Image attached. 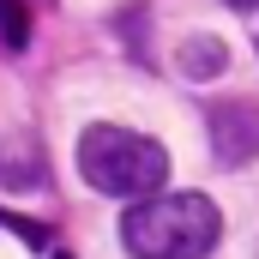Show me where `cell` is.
I'll return each mask as SVG.
<instances>
[{
    "label": "cell",
    "instance_id": "obj_1",
    "mask_svg": "<svg viewBox=\"0 0 259 259\" xmlns=\"http://www.w3.org/2000/svg\"><path fill=\"white\" fill-rule=\"evenodd\" d=\"M223 235V217L205 193H151L121 217L133 259H205Z\"/></svg>",
    "mask_w": 259,
    "mask_h": 259
},
{
    "label": "cell",
    "instance_id": "obj_2",
    "mask_svg": "<svg viewBox=\"0 0 259 259\" xmlns=\"http://www.w3.org/2000/svg\"><path fill=\"white\" fill-rule=\"evenodd\" d=\"M78 175L109 199H151L163 181H169V151L145 133L127 127H84L78 133Z\"/></svg>",
    "mask_w": 259,
    "mask_h": 259
},
{
    "label": "cell",
    "instance_id": "obj_3",
    "mask_svg": "<svg viewBox=\"0 0 259 259\" xmlns=\"http://www.w3.org/2000/svg\"><path fill=\"white\" fill-rule=\"evenodd\" d=\"M205 127H211V157L223 169H241V163L259 157V103H241V97L211 103L205 109Z\"/></svg>",
    "mask_w": 259,
    "mask_h": 259
},
{
    "label": "cell",
    "instance_id": "obj_4",
    "mask_svg": "<svg viewBox=\"0 0 259 259\" xmlns=\"http://www.w3.org/2000/svg\"><path fill=\"white\" fill-rule=\"evenodd\" d=\"M0 187H12V193L42 187V145L30 133H6L0 139Z\"/></svg>",
    "mask_w": 259,
    "mask_h": 259
},
{
    "label": "cell",
    "instance_id": "obj_5",
    "mask_svg": "<svg viewBox=\"0 0 259 259\" xmlns=\"http://www.w3.org/2000/svg\"><path fill=\"white\" fill-rule=\"evenodd\" d=\"M175 66H181V78H217V72L229 66V42L211 36V30H193V36L175 49Z\"/></svg>",
    "mask_w": 259,
    "mask_h": 259
},
{
    "label": "cell",
    "instance_id": "obj_6",
    "mask_svg": "<svg viewBox=\"0 0 259 259\" xmlns=\"http://www.w3.org/2000/svg\"><path fill=\"white\" fill-rule=\"evenodd\" d=\"M24 42H30V6L24 0H0V49L18 55Z\"/></svg>",
    "mask_w": 259,
    "mask_h": 259
},
{
    "label": "cell",
    "instance_id": "obj_7",
    "mask_svg": "<svg viewBox=\"0 0 259 259\" xmlns=\"http://www.w3.org/2000/svg\"><path fill=\"white\" fill-rule=\"evenodd\" d=\"M223 6H235V12H259V0H223Z\"/></svg>",
    "mask_w": 259,
    "mask_h": 259
},
{
    "label": "cell",
    "instance_id": "obj_8",
    "mask_svg": "<svg viewBox=\"0 0 259 259\" xmlns=\"http://www.w3.org/2000/svg\"><path fill=\"white\" fill-rule=\"evenodd\" d=\"M49 259H72V253H49Z\"/></svg>",
    "mask_w": 259,
    "mask_h": 259
}]
</instances>
